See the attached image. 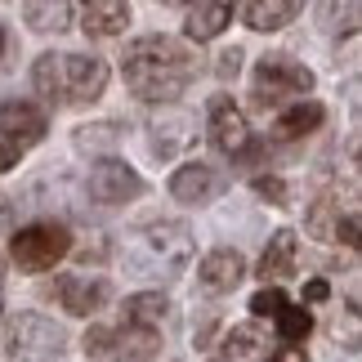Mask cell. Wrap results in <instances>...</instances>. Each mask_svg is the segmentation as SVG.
Wrapping results in <instances>:
<instances>
[{
    "label": "cell",
    "mask_w": 362,
    "mask_h": 362,
    "mask_svg": "<svg viewBox=\"0 0 362 362\" xmlns=\"http://www.w3.org/2000/svg\"><path fill=\"white\" fill-rule=\"evenodd\" d=\"M107 296H112V286L103 282V277H94V273H63L59 277V304L72 317H90V313H99Z\"/></svg>",
    "instance_id": "12"
},
{
    "label": "cell",
    "mask_w": 362,
    "mask_h": 362,
    "mask_svg": "<svg viewBox=\"0 0 362 362\" xmlns=\"http://www.w3.org/2000/svg\"><path fill=\"white\" fill-rule=\"evenodd\" d=\"M336 242H344V246H358V215L349 211L344 219H336Z\"/></svg>",
    "instance_id": "29"
},
{
    "label": "cell",
    "mask_w": 362,
    "mask_h": 362,
    "mask_svg": "<svg viewBox=\"0 0 362 362\" xmlns=\"http://www.w3.org/2000/svg\"><path fill=\"white\" fill-rule=\"evenodd\" d=\"M336 219H340V206L331 197H317L309 206V219H304V224H309V233L317 242H336Z\"/></svg>",
    "instance_id": "23"
},
{
    "label": "cell",
    "mask_w": 362,
    "mask_h": 362,
    "mask_svg": "<svg viewBox=\"0 0 362 362\" xmlns=\"http://www.w3.org/2000/svg\"><path fill=\"white\" fill-rule=\"evenodd\" d=\"M322 103H313V99H300L296 107H286L282 117L273 121V139H282V144H291V139H304V134H313L317 125H322Z\"/></svg>",
    "instance_id": "18"
},
{
    "label": "cell",
    "mask_w": 362,
    "mask_h": 362,
    "mask_svg": "<svg viewBox=\"0 0 362 362\" xmlns=\"http://www.w3.org/2000/svg\"><path fill=\"white\" fill-rule=\"evenodd\" d=\"M13 165H18V148L0 139V175H5V170H13Z\"/></svg>",
    "instance_id": "33"
},
{
    "label": "cell",
    "mask_w": 362,
    "mask_h": 362,
    "mask_svg": "<svg viewBox=\"0 0 362 362\" xmlns=\"http://www.w3.org/2000/svg\"><path fill=\"white\" fill-rule=\"evenodd\" d=\"M13 264H18L23 273H45L54 269L59 259H67V250H72V233H67L59 219H36V224H27L13 233Z\"/></svg>",
    "instance_id": "4"
},
{
    "label": "cell",
    "mask_w": 362,
    "mask_h": 362,
    "mask_svg": "<svg viewBox=\"0 0 362 362\" xmlns=\"http://www.w3.org/2000/svg\"><path fill=\"white\" fill-rule=\"evenodd\" d=\"M165 296L161 291H139V296H130L125 300V322H139V327H157V322H165Z\"/></svg>",
    "instance_id": "22"
},
{
    "label": "cell",
    "mask_w": 362,
    "mask_h": 362,
    "mask_svg": "<svg viewBox=\"0 0 362 362\" xmlns=\"http://www.w3.org/2000/svg\"><path fill=\"white\" fill-rule=\"evenodd\" d=\"M161 5H175V0H161Z\"/></svg>",
    "instance_id": "36"
},
{
    "label": "cell",
    "mask_w": 362,
    "mask_h": 362,
    "mask_svg": "<svg viewBox=\"0 0 362 362\" xmlns=\"http://www.w3.org/2000/svg\"><path fill=\"white\" fill-rule=\"evenodd\" d=\"M309 331H313V313L309 309H291V304L277 309V336H282L286 344H304Z\"/></svg>",
    "instance_id": "24"
},
{
    "label": "cell",
    "mask_w": 362,
    "mask_h": 362,
    "mask_svg": "<svg viewBox=\"0 0 362 362\" xmlns=\"http://www.w3.org/2000/svg\"><path fill=\"white\" fill-rule=\"evenodd\" d=\"M215 362H269V340L255 322H242L224 336V349Z\"/></svg>",
    "instance_id": "17"
},
{
    "label": "cell",
    "mask_w": 362,
    "mask_h": 362,
    "mask_svg": "<svg viewBox=\"0 0 362 362\" xmlns=\"http://www.w3.org/2000/svg\"><path fill=\"white\" fill-rule=\"evenodd\" d=\"M206 130H211V144L224 152V157H233L238 161L242 152L250 148V125H246V117H242V107L228 99V94H215L211 99V107H206Z\"/></svg>",
    "instance_id": "8"
},
{
    "label": "cell",
    "mask_w": 362,
    "mask_h": 362,
    "mask_svg": "<svg viewBox=\"0 0 362 362\" xmlns=\"http://www.w3.org/2000/svg\"><path fill=\"white\" fill-rule=\"evenodd\" d=\"M327 296H331V286L322 282V277H313V282H309V286H304V300H309V304H322Z\"/></svg>",
    "instance_id": "32"
},
{
    "label": "cell",
    "mask_w": 362,
    "mask_h": 362,
    "mask_svg": "<svg viewBox=\"0 0 362 362\" xmlns=\"http://www.w3.org/2000/svg\"><path fill=\"white\" fill-rule=\"evenodd\" d=\"M45 130H49V121H45V112H40L36 103H27V99H9V103H0V139L5 144H13V148H32V144H40L45 139Z\"/></svg>",
    "instance_id": "10"
},
{
    "label": "cell",
    "mask_w": 362,
    "mask_h": 362,
    "mask_svg": "<svg viewBox=\"0 0 362 362\" xmlns=\"http://www.w3.org/2000/svg\"><path fill=\"white\" fill-rule=\"evenodd\" d=\"M139 192H144V179H139L125 161H117V157H103V161L90 170V197L99 202V206L134 202Z\"/></svg>",
    "instance_id": "9"
},
{
    "label": "cell",
    "mask_w": 362,
    "mask_h": 362,
    "mask_svg": "<svg viewBox=\"0 0 362 362\" xmlns=\"http://www.w3.org/2000/svg\"><path fill=\"white\" fill-rule=\"evenodd\" d=\"M117 144H121V130H117L112 121L76 130V148H81V152H103V148H117Z\"/></svg>",
    "instance_id": "25"
},
{
    "label": "cell",
    "mask_w": 362,
    "mask_h": 362,
    "mask_svg": "<svg viewBox=\"0 0 362 362\" xmlns=\"http://www.w3.org/2000/svg\"><path fill=\"white\" fill-rule=\"evenodd\" d=\"M67 349V336L63 327L45 313H18L9 322V344L5 354L9 362H59Z\"/></svg>",
    "instance_id": "5"
},
{
    "label": "cell",
    "mask_w": 362,
    "mask_h": 362,
    "mask_svg": "<svg viewBox=\"0 0 362 362\" xmlns=\"http://www.w3.org/2000/svg\"><path fill=\"white\" fill-rule=\"evenodd\" d=\"M86 354L103 358V362H152L161 354V336L157 327H139V322H121V327H90L86 331Z\"/></svg>",
    "instance_id": "3"
},
{
    "label": "cell",
    "mask_w": 362,
    "mask_h": 362,
    "mask_svg": "<svg viewBox=\"0 0 362 362\" xmlns=\"http://www.w3.org/2000/svg\"><path fill=\"white\" fill-rule=\"evenodd\" d=\"M219 59H224V63H219V72H224V76H228V72H238V63H242V54H238V49H228V54H219Z\"/></svg>",
    "instance_id": "34"
},
{
    "label": "cell",
    "mask_w": 362,
    "mask_h": 362,
    "mask_svg": "<svg viewBox=\"0 0 362 362\" xmlns=\"http://www.w3.org/2000/svg\"><path fill=\"white\" fill-rule=\"evenodd\" d=\"M125 259L134 264L144 277H175L188 269L192 259V233L179 219H157V224H144L125 246Z\"/></svg>",
    "instance_id": "2"
},
{
    "label": "cell",
    "mask_w": 362,
    "mask_h": 362,
    "mask_svg": "<svg viewBox=\"0 0 362 362\" xmlns=\"http://www.w3.org/2000/svg\"><path fill=\"white\" fill-rule=\"evenodd\" d=\"M313 90V72L286 54H269V59L255 63V103L269 107V103H282L291 94H309Z\"/></svg>",
    "instance_id": "6"
},
{
    "label": "cell",
    "mask_w": 362,
    "mask_h": 362,
    "mask_svg": "<svg viewBox=\"0 0 362 362\" xmlns=\"http://www.w3.org/2000/svg\"><path fill=\"white\" fill-rule=\"evenodd\" d=\"M354 5L358 0H317V18H322V27H340V13L354 18Z\"/></svg>",
    "instance_id": "27"
},
{
    "label": "cell",
    "mask_w": 362,
    "mask_h": 362,
    "mask_svg": "<svg viewBox=\"0 0 362 362\" xmlns=\"http://www.w3.org/2000/svg\"><path fill=\"white\" fill-rule=\"evenodd\" d=\"M130 23V5L125 0H81V27L86 36L103 40V36H121Z\"/></svg>",
    "instance_id": "15"
},
{
    "label": "cell",
    "mask_w": 362,
    "mask_h": 362,
    "mask_svg": "<svg viewBox=\"0 0 362 362\" xmlns=\"http://www.w3.org/2000/svg\"><path fill=\"white\" fill-rule=\"evenodd\" d=\"M228 179L215 170V165H206V161H188V165H179V170L170 175V197L175 202H184V206H206V202H215L219 192H224Z\"/></svg>",
    "instance_id": "11"
},
{
    "label": "cell",
    "mask_w": 362,
    "mask_h": 362,
    "mask_svg": "<svg viewBox=\"0 0 362 362\" xmlns=\"http://www.w3.org/2000/svg\"><path fill=\"white\" fill-rule=\"evenodd\" d=\"M282 304H286V296H282V286H264L259 291V296L255 300H250V313H255V317H277V309H282Z\"/></svg>",
    "instance_id": "26"
},
{
    "label": "cell",
    "mask_w": 362,
    "mask_h": 362,
    "mask_svg": "<svg viewBox=\"0 0 362 362\" xmlns=\"http://www.w3.org/2000/svg\"><path fill=\"white\" fill-rule=\"evenodd\" d=\"M32 81H36L40 99L49 107H59L63 103V54H40L36 67H32Z\"/></svg>",
    "instance_id": "21"
},
{
    "label": "cell",
    "mask_w": 362,
    "mask_h": 362,
    "mask_svg": "<svg viewBox=\"0 0 362 362\" xmlns=\"http://www.w3.org/2000/svg\"><path fill=\"white\" fill-rule=\"evenodd\" d=\"M233 23V0H188L184 32L192 40H215Z\"/></svg>",
    "instance_id": "16"
},
{
    "label": "cell",
    "mask_w": 362,
    "mask_h": 362,
    "mask_svg": "<svg viewBox=\"0 0 362 362\" xmlns=\"http://www.w3.org/2000/svg\"><path fill=\"white\" fill-rule=\"evenodd\" d=\"M255 188H259V197H269L273 206H286V184L277 175H264V179H255Z\"/></svg>",
    "instance_id": "28"
},
{
    "label": "cell",
    "mask_w": 362,
    "mask_h": 362,
    "mask_svg": "<svg viewBox=\"0 0 362 362\" xmlns=\"http://www.w3.org/2000/svg\"><path fill=\"white\" fill-rule=\"evenodd\" d=\"M269 362H309V354H304L300 344H286V340H282V349L269 354Z\"/></svg>",
    "instance_id": "30"
},
{
    "label": "cell",
    "mask_w": 362,
    "mask_h": 362,
    "mask_svg": "<svg viewBox=\"0 0 362 362\" xmlns=\"http://www.w3.org/2000/svg\"><path fill=\"white\" fill-rule=\"evenodd\" d=\"M296 269H300V242L291 228H277L269 238V246H264V255H259V277L264 282H286Z\"/></svg>",
    "instance_id": "14"
},
{
    "label": "cell",
    "mask_w": 362,
    "mask_h": 362,
    "mask_svg": "<svg viewBox=\"0 0 362 362\" xmlns=\"http://www.w3.org/2000/svg\"><path fill=\"white\" fill-rule=\"evenodd\" d=\"M121 76L134 99L144 103H175L197 76V59L175 36H139L121 54Z\"/></svg>",
    "instance_id": "1"
},
{
    "label": "cell",
    "mask_w": 362,
    "mask_h": 362,
    "mask_svg": "<svg viewBox=\"0 0 362 362\" xmlns=\"http://www.w3.org/2000/svg\"><path fill=\"white\" fill-rule=\"evenodd\" d=\"M23 18L32 32H63L72 23V0H27Z\"/></svg>",
    "instance_id": "20"
},
{
    "label": "cell",
    "mask_w": 362,
    "mask_h": 362,
    "mask_svg": "<svg viewBox=\"0 0 362 362\" xmlns=\"http://www.w3.org/2000/svg\"><path fill=\"white\" fill-rule=\"evenodd\" d=\"M9 233H13V202L0 192V238H9Z\"/></svg>",
    "instance_id": "31"
},
{
    "label": "cell",
    "mask_w": 362,
    "mask_h": 362,
    "mask_svg": "<svg viewBox=\"0 0 362 362\" xmlns=\"http://www.w3.org/2000/svg\"><path fill=\"white\" fill-rule=\"evenodd\" d=\"M107 90V63L94 54H63V103L86 107L103 99Z\"/></svg>",
    "instance_id": "7"
},
{
    "label": "cell",
    "mask_w": 362,
    "mask_h": 362,
    "mask_svg": "<svg viewBox=\"0 0 362 362\" xmlns=\"http://www.w3.org/2000/svg\"><path fill=\"white\" fill-rule=\"evenodd\" d=\"M5 45H9V36H5V27H0V54H5Z\"/></svg>",
    "instance_id": "35"
},
{
    "label": "cell",
    "mask_w": 362,
    "mask_h": 362,
    "mask_svg": "<svg viewBox=\"0 0 362 362\" xmlns=\"http://www.w3.org/2000/svg\"><path fill=\"white\" fill-rule=\"evenodd\" d=\"M304 0H246V27L255 32H282L286 23H296Z\"/></svg>",
    "instance_id": "19"
},
{
    "label": "cell",
    "mask_w": 362,
    "mask_h": 362,
    "mask_svg": "<svg viewBox=\"0 0 362 362\" xmlns=\"http://www.w3.org/2000/svg\"><path fill=\"white\" fill-rule=\"evenodd\" d=\"M242 277H246V259H242V250H233V246H219L211 255H202V264H197V282L206 291H215V296L233 291Z\"/></svg>",
    "instance_id": "13"
}]
</instances>
